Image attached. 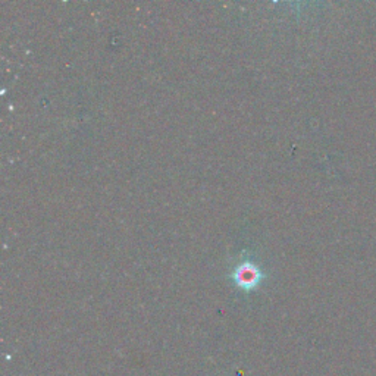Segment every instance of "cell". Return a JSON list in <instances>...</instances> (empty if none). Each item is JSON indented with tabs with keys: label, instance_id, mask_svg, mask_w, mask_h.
Masks as SVG:
<instances>
[{
	"label": "cell",
	"instance_id": "cell-1",
	"mask_svg": "<svg viewBox=\"0 0 376 376\" xmlns=\"http://www.w3.org/2000/svg\"><path fill=\"white\" fill-rule=\"evenodd\" d=\"M263 278H265V275H263L262 271L252 262L241 263L233 274V279L235 284L246 291L256 288Z\"/></svg>",
	"mask_w": 376,
	"mask_h": 376
}]
</instances>
